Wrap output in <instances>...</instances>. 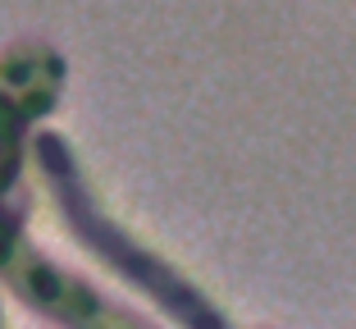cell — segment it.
Masks as SVG:
<instances>
[{"instance_id":"obj_1","label":"cell","mask_w":356,"mask_h":329,"mask_svg":"<svg viewBox=\"0 0 356 329\" xmlns=\"http://www.w3.org/2000/svg\"><path fill=\"white\" fill-rule=\"evenodd\" d=\"M42 165H46V174H51L55 192H60L64 215L78 224V234H83L87 243L96 247V252L110 256L119 270H128L137 284H147L151 293H156V298L165 302L169 311H178V316L188 320L192 329H224V320L215 316V311H210L206 302L192 293V288H183V279H174L165 266H160V261H151L142 247H133V243H128V238L115 229V224H105L101 215L92 211V202L83 197V188H78V179H74V160L64 156V147H60L55 138H42Z\"/></svg>"},{"instance_id":"obj_2","label":"cell","mask_w":356,"mask_h":329,"mask_svg":"<svg viewBox=\"0 0 356 329\" xmlns=\"http://www.w3.org/2000/svg\"><path fill=\"white\" fill-rule=\"evenodd\" d=\"M19 128H23V115L0 96V188L10 183L14 165H19Z\"/></svg>"}]
</instances>
